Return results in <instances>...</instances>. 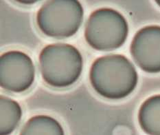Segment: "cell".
I'll use <instances>...</instances> for the list:
<instances>
[{"label": "cell", "instance_id": "52a82bcc", "mask_svg": "<svg viewBox=\"0 0 160 135\" xmlns=\"http://www.w3.org/2000/svg\"><path fill=\"white\" fill-rule=\"evenodd\" d=\"M141 129L148 135H160V95L148 98L138 112Z\"/></svg>", "mask_w": 160, "mask_h": 135}, {"label": "cell", "instance_id": "ba28073f", "mask_svg": "<svg viewBox=\"0 0 160 135\" xmlns=\"http://www.w3.org/2000/svg\"><path fill=\"white\" fill-rule=\"evenodd\" d=\"M0 135H10L16 130L22 117L19 103L8 96H0Z\"/></svg>", "mask_w": 160, "mask_h": 135}, {"label": "cell", "instance_id": "6da1fadb", "mask_svg": "<svg viewBox=\"0 0 160 135\" xmlns=\"http://www.w3.org/2000/svg\"><path fill=\"white\" fill-rule=\"evenodd\" d=\"M93 88L106 99L127 97L136 88L138 75L134 65L122 55H108L93 62L89 71Z\"/></svg>", "mask_w": 160, "mask_h": 135}, {"label": "cell", "instance_id": "3957f363", "mask_svg": "<svg viewBox=\"0 0 160 135\" xmlns=\"http://www.w3.org/2000/svg\"><path fill=\"white\" fill-rule=\"evenodd\" d=\"M128 34L127 19L113 8L94 10L85 23V41L98 51H111L120 48L127 41Z\"/></svg>", "mask_w": 160, "mask_h": 135}, {"label": "cell", "instance_id": "5b68a950", "mask_svg": "<svg viewBox=\"0 0 160 135\" xmlns=\"http://www.w3.org/2000/svg\"><path fill=\"white\" fill-rule=\"evenodd\" d=\"M35 79L32 59L22 51L11 50L0 57V85L7 91L21 93L28 91Z\"/></svg>", "mask_w": 160, "mask_h": 135}, {"label": "cell", "instance_id": "30bf717a", "mask_svg": "<svg viewBox=\"0 0 160 135\" xmlns=\"http://www.w3.org/2000/svg\"><path fill=\"white\" fill-rule=\"evenodd\" d=\"M19 2L23 3L24 4H31V3H34L37 2V1H34V2H33V1H30V2H23V1H21V2Z\"/></svg>", "mask_w": 160, "mask_h": 135}, {"label": "cell", "instance_id": "8992f818", "mask_svg": "<svg viewBox=\"0 0 160 135\" xmlns=\"http://www.w3.org/2000/svg\"><path fill=\"white\" fill-rule=\"evenodd\" d=\"M138 66L148 73L160 72V26H147L138 30L130 46Z\"/></svg>", "mask_w": 160, "mask_h": 135}, {"label": "cell", "instance_id": "9c48e42d", "mask_svg": "<svg viewBox=\"0 0 160 135\" xmlns=\"http://www.w3.org/2000/svg\"><path fill=\"white\" fill-rule=\"evenodd\" d=\"M19 135H65V132L57 119L48 115H40L28 120Z\"/></svg>", "mask_w": 160, "mask_h": 135}, {"label": "cell", "instance_id": "7a4b0ae2", "mask_svg": "<svg viewBox=\"0 0 160 135\" xmlns=\"http://www.w3.org/2000/svg\"><path fill=\"white\" fill-rule=\"evenodd\" d=\"M39 70L43 81L52 87L71 86L81 77L83 60L77 48L57 43L45 46L39 56Z\"/></svg>", "mask_w": 160, "mask_h": 135}, {"label": "cell", "instance_id": "277c9868", "mask_svg": "<svg viewBox=\"0 0 160 135\" xmlns=\"http://www.w3.org/2000/svg\"><path fill=\"white\" fill-rule=\"evenodd\" d=\"M84 10L77 0H50L37 14V23L45 35L61 39L71 37L82 25Z\"/></svg>", "mask_w": 160, "mask_h": 135}, {"label": "cell", "instance_id": "8fae6325", "mask_svg": "<svg viewBox=\"0 0 160 135\" xmlns=\"http://www.w3.org/2000/svg\"><path fill=\"white\" fill-rule=\"evenodd\" d=\"M155 2L158 3V6H160V0H159V1H156Z\"/></svg>", "mask_w": 160, "mask_h": 135}]
</instances>
